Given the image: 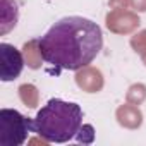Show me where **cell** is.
Returning <instances> with one entry per match:
<instances>
[{"label":"cell","mask_w":146,"mask_h":146,"mask_svg":"<svg viewBox=\"0 0 146 146\" xmlns=\"http://www.w3.org/2000/svg\"><path fill=\"white\" fill-rule=\"evenodd\" d=\"M38 46L46 64L79 70L88 67L103 46L102 28L86 17L67 16L58 19L40 40Z\"/></svg>","instance_id":"cell-1"},{"label":"cell","mask_w":146,"mask_h":146,"mask_svg":"<svg viewBox=\"0 0 146 146\" xmlns=\"http://www.w3.org/2000/svg\"><path fill=\"white\" fill-rule=\"evenodd\" d=\"M83 125V110L78 103L52 98L38 110L33 131L46 143H67Z\"/></svg>","instance_id":"cell-2"},{"label":"cell","mask_w":146,"mask_h":146,"mask_svg":"<svg viewBox=\"0 0 146 146\" xmlns=\"http://www.w3.org/2000/svg\"><path fill=\"white\" fill-rule=\"evenodd\" d=\"M33 131V120L12 108L0 110V146H21Z\"/></svg>","instance_id":"cell-3"},{"label":"cell","mask_w":146,"mask_h":146,"mask_svg":"<svg viewBox=\"0 0 146 146\" xmlns=\"http://www.w3.org/2000/svg\"><path fill=\"white\" fill-rule=\"evenodd\" d=\"M23 67H24V58L16 46L9 43L0 45V79L4 83L17 79L23 72Z\"/></svg>","instance_id":"cell-4"},{"label":"cell","mask_w":146,"mask_h":146,"mask_svg":"<svg viewBox=\"0 0 146 146\" xmlns=\"http://www.w3.org/2000/svg\"><path fill=\"white\" fill-rule=\"evenodd\" d=\"M107 26H108L110 31L124 35V33H131L134 28H137L139 19L134 14H131L124 9H113L107 16Z\"/></svg>","instance_id":"cell-5"},{"label":"cell","mask_w":146,"mask_h":146,"mask_svg":"<svg viewBox=\"0 0 146 146\" xmlns=\"http://www.w3.org/2000/svg\"><path fill=\"white\" fill-rule=\"evenodd\" d=\"M76 83L79 88H83L88 93H96L102 90L103 86V78L102 72L98 69H91V67H83L79 69V72L76 74Z\"/></svg>","instance_id":"cell-6"},{"label":"cell","mask_w":146,"mask_h":146,"mask_svg":"<svg viewBox=\"0 0 146 146\" xmlns=\"http://www.w3.org/2000/svg\"><path fill=\"white\" fill-rule=\"evenodd\" d=\"M117 119H119L120 125H125L129 129H136V127L141 125L143 115H141V112L136 107H132V105H122L117 110Z\"/></svg>","instance_id":"cell-7"},{"label":"cell","mask_w":146,"mask_h":146,"mask_svg":"<svg viewBox=\"0 0 146 146\" xmlns=\"http://www.w3.org/2000/svg\"><path fill=\"white\" fill-rule=\"evenodd\" d=\"M4 9H2V35H5L12 26L17 23V4L12 0H2Z\"/></svg>","instance_id":"cell-8"},{"label":"cell","mask_w":146,"mask_h":146,"mask_svg":"<svg viewBox=\"0 0 146 146\" xmlns=\"http://www.w3.org/2000/svg\"><path fill=\"white\" fill-rule=\"evenodd\" d=\"M24 57H26V62L31 69H38L41 65V52H40V46H38V40H31L24 45Z\"/></svg>","instance_id":"cell-9"},{"label":"cell","mask_w":146,"mask_h":146,"mask_svg":"<svg viewBox=\"0 0 146 146\" xmlns=\"http://www.w3.org/2000/svg\"><path fill=\"white\" fill-rule=\"evenodd\" d=\"M19 96H21L23 103L29 108H35L38 105V90L33 84H23L19 88Z\"/></svg>","instance_id":"cell-10"},{"label":"cell","mask_w":146,"mask_h":146,"mask_svg":"<svg viewBox=\"0 0 146 146\" xmlns=\"http://www.w3.org/2000/svg\"><path fill=\"white\" fill-rule=\"evenodd\" d=\"M131 45H132V48L143 57V60H144V64H146V29L141 31V33H137L136 36H132Z\"/></svg>","instance_id":"cell-11"},{"label":"cell","mask_w":146,"mask_h":146,"mask_svg":"<svg viewBox=\"0 0 146 146\" xmlns=\"http://www.w3.org/2000/svg\"><path fill=\"white\" fill-rule=\"evenodd\" d=\"M144 98H146V88H144L143 84H132V86L129 88L127 100H129L131 103H136V105H139V103H141Z\"/></svg>","instance_id":"cell-12"},{"label":"cell","mask_w":146,"mask_h":146,"mask_svg":"<svg viewBox=\"0 0 146 146\" xmlns=\"http://www.w3.org/2000/svg\"><path fill=\"white\" fill-rule=\"evenodd\" d=\"M95 139V131L91 125H83L78 132V141L79 143H91Z\"/></svg>","instance_id":"cell-13"},{"label":"cell","mask_w":146,"mask_h":146,"mask_svg":"<svg viewBox=\"0 0 146 146\" xmlns=\"http://www.w3.org/2000/svg\"><path fill=\"white\" fill-rule=\"evenodd\" d=\"M129 4H131L134 9L141 11V12H144V11H146V0H129Z\"/></svg>","instance_id":"cell-14"},{"label":"cell","mask_w":146,"mask_h":146,"mask_svg":"<svg viewBox=\"0 0 146 146\" xmlns=\"http://www.w3.org/2000/svg\"><path fill=\"white\" fill-rule=\"evenodd\" d=\"M125 0H110V7L112 9H125Z\"/></svg>","instance_id":"cell-15"}]
</instances>
